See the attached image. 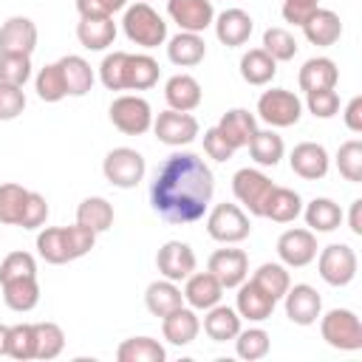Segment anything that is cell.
<instances>
[{"label": "cell", "instance_id": "1", "mask_svg": "<svg viewBox=\"0 0 362 362\" xmlns=\"http://www.w3.org/2000/svg\"><path fill=\"white\" fill-rule=\"evenodd\" d=\"M215 192V175L198 153H173L150 184V206L167 223H195L206 215Z\"/></svg>", "mask_w": 362, "mask_h": 362}, {"label": "cell", "instance_id": "2", "mask_svg": "<svg viewBox=\"0 0 362 362\" xmlns=\"http://www.w3.org/2000/svg\"><path fill=\"white\" fill-rule=\"evenodd\" d=\"M96 243V232L74 223V226H45L37 235V252L45 263L62 266L85 257Z\"/></svg>", "mask_w": 362, "mask_h": 362}, {"label": "cell", "instance_id": "3", "mask_svg": "<svg viewBox=\"0 0 362 362\" xmlns=\"http://www.w3.org/2000/svg\"><path fill=\"white\" fill-rule=\"evenodd\" d=\"M122 28H124V37L139 48H158L161 42H167L164 17L150 3H141V0H136L133 6H124Z\"/></svg>", "mask_w": 362, "mask_h": 362}, {"label": "cell", "instance_id": "4", "mask_svg": "<svg viewBox=\"0 0 362 362\" xmlns=\"http://www.w3.org/2000/svg\"><path fill=\"white\" fill-rule=\"evenodd\" d=\"M320 334L337 351H359L362 348V322L351 308H331L320 314Z\"/></svg>", "mask_w": 362, "mask_h": 362}, {"label": "cell", "instance_id": "5", "mask_svg": "<svg viewBox=\"0 0 362 362\" xmlns=\"http://www.w3.org/2000/svg\"><path fill=\"white\" fill-rule=\"evenodd\" d=\"M110 122L119 133L124 136H141L153 127V107L144 96L136 93H122L110 102Z\"/></svg>", "mask_w": 362, "mask_h": 362}, {"label": "cell", "instance_id": "6", "mask_svg": "<svg viewBox=\"0 0 362 362\" xmlns=\"http://www.w3.org/2000/svg\"><path fill=\"white\" fill-rule=\"evenodd\" d=\"M206 232H209L212 240L232 246V243H240V240L249 238L252 223H249V215H246L243 206H238V204H218L206 215Z\"/></svg>", "mask_w": 362, "mask_h": 362}, {"label": "cell", "instance_id": "7", "mask_svg": "<svg viewBox=\"0 0 362 362\" xmlns=\"http://www.w3.org/2000/svg\"><path fill=\"white\" fill-rule=\"evenodd\" d=\"M102 173H105V178L113 187L133 189L144 178L147 164H144V156L139 150H133V147H113L105 156V161H102Z\"/></svg>", "mask_w": 362, "mask_h": 362}, {"label": "cell", "instance_id": "8", "mask_svg": "<svg viewBox=\"0 0 362 362\" xmlns=\"http://www.w3.org/2000/svg\"><path fill=\"white\" fill-rule=\"evenodd\" d=\"M257 116L269 127H291L303 116V102H300L297 93L286 90V88H272V90H263L260 93V99H257Z\"/></svg>", "mask_w": 362, "mask_h": 362}, {"label": "cell", "instance_id": "9", "mask_svg": "<svg viewBox=\"0 0 362 362\" xmlns=\"http://www.w3.org/2000/svg\"><path fill=\"white\" fill-rule=\"evenodd\" d=\"M272 189H274V181L266 173H260V170L243 167V170H238L232 175V192H235V198L255 218H263V206H266Z\"/></svg>", "mask_w": 362, "mask_h": 362}, {"label": "cell", "instance_id": "10", "mask_svg": "<svg viewBox=\"0 0 362 362\" xmlns=\"http://www.w3.org/2000/svg\"><path fill=\"white\" fill-rule=\"evenodd\" d=\"M314 260H317L320 277L328 286H337V288L339 286H348L356 277V269H359L356 252L348 243H328L325 249H320V255Z\"/></svg>", "mask_w": 362, "mask_h": 362}, {"label": "cell", "instance_id": "11", "mask_svg": "<svg viewBox=\"0 0 362 362\" xmlns=\"http://www.w3.org/2000/svg\"><path fill=\"white\" fill-rule=\"evenodd\" d=\"M198 130H201V127H198V119H195L192 113H184V110L167 107V110H161V113L153 119V133H156V139H158L161 144H167V147H184V144L195 141Z\"/></svg>", "mask_w": 362, "mask_h": 362}, {"label": "cell", "instance_id": "12", "mask_svg": "<svg viewBox=\"0 0 362 362\" xmlns=\"http://www.w3.org/2000/svg\"><path fill=\"white\" fill-rule=\"evenodd\" d=\"M277 257L288 269H303L317 257V235L311 229H286L277 238Z\"/></svg>", "mask_w": 362, "mask_h": 362}, {"label": "cell", "instance_id": "13", "mask_svg": "<svg viewBox=\"0 0 362 362\" xmlns=\"http://www.w3.org/2000/svg\"><path fill=\"white\" fill-rule=\"evenodd\" d=\"M283 305H286V317L294 322V325H314L322 314V297L314 286L308 283H297V286H288V291L283 294Z\"/></svg>", "mask_w": 362, "mask_h": 362}, {"label": "cell", "instance_id": "14", "mask_svg": "<svg viewBox=\"0 0 362 362\" xmlns=\"http://www.w3.org/2000/svg\"><path fill=\"white\" fill-rule=\"evenodd\" d=\"M156 266H158V274L161 277H167L173 283H181V280H187L195 272L198 260H195V252H192L189 243H184V240H167L158 249V255H156Z\"/></svg>", "mask_w": 362, "mask_h": 362}, {"label": "cell", "instance_id": "15", "mask_svg": "<svg viewBox=\"0 0 362 362\" xmlns=\"http://www.w3.org/2000/svg\"><path fill=\"white\" fill-rule=\"evenodd\" d=\"M206 272L215 274L223 288H238L249 277V257L243 249H218L209 255Z\"/></svg>", "mask_w": 362, "mask_h": 362}, {"label": "cell", "instance_id": "16", "mask_svg": "<svg viewBox=\"0 0 362 362\" xmlns=\"http://www.w3.org/2000/svg\"><path fill=\"white\" fill-rule=\"evenodd\" d=\"M167 14L181 31H192V34L206 31L215 20L212 0H167Z\"/></svg>", "mask_w": 362, "mask_h": 362}, {"label": "cell", "instance_id": "17", "mask_svg": "<svg viewBox=\"0 0 362 362\" xmlns=\"http://www.w3.org/2000/svg\"><path fill=\"white\" fill-rule=\"evenodd\" d=\"M288 164H291V173L305 178V181H320L328 175V167H331V158H328V150L317 141H300L294 144L291 156H288Z\"/></svg>", "mask_w": 362, "mask_h": 362}, {"label": "cell", "instance_id": "18", "mask_svg": "<svg viewBox=\"0 0 362 362\" xmlns=\"http://www.w3.org/2000/svg\"><path fill=\"white\" fill-rule=\"evenodd\" d=\"M37 25L34 20L23 17V14H14L8 17L3 25H0V51L3 54H34L37 48Z\"/></svg>", "mask_w": 362, "mask_h": 362}, {"label": "cell", "instance_id": "19", "mask_svg": "<svg viewBox=\"0 0 362 362\" xmlns=\"http://www.w3.org/2000/svg\"><path fill=\"white\" fill-rule=\"evenodd\" d=\"M277 300L272 294H266L255 280H243L238 286V297H235V311L240 314V320L249 322H263L272 317Z\"/></svg>", "mask_w": 362, "mask_h": 362}, {"label": "cell", "instance_id": "20", "mask_svg": "<svg viewBox=\"0 0 362 362\" xmlns=\"http://www.w3.org/2000/svg\"><path fill=\"white\" fill-rule=\"evenodd\" d=\"M212 25H215V37H218L223 45H229V48L246 45L249 37H252V31H255V20H252L243 8H223V11L212 20Z\"/></svg>", "mask_w": 362, "mask_h": 362}, {"label": "cell", "instance_id": "21", "mask_svg": "<svg viewBox=\"0 0 362 362\" xmlns=\"http://www.w3.org/2000/svg\"><path fill=\"white\" fill-rule=\"evenodd\" d=\"M181 294H184V303H187L189 308L206 311V308H212V305L221 303L223 286H221L218 277L209 274V272H192V274L184 280V291H181Z\"/></svg>", "mask_w": 362, "mask_h": 362}, {"label": "cell", "instance_id": "22", "mask_svg": "<svg viewBox=\"0 0 362 362\" xmlns=\"http://www.w3.org/2000/svg\"><path fill=\"white\" fill-rule=\"evenodd\" d=\"M158 62L150 54H127L122 68V88L124 90H150L158 82Z\"/></svg>", "mask_w": 362, "mask_h": 362}, {"label": "cell", "instance_id": "23", "mask_svg": "<svg viewBox=\"0 0 362 362\" xmlns=\"http://www.w3.org/2000/svg\"><path fill=\"white\" fill-rule=\"evenodd\" d=\"M215 127L223 133V139L229 141L232 150H240V147H249L252 136L257 133V119L246 107H232L221 116V122Z\"/></svg>", "mask_w": 362, "mask_h": 362}, {"label": "cell", "instance_id": "24", "mask_svg": "<svg viewBox=\"0 0 362 362\" xmlns=\"http://www.w3.org/2000/svg\"><path fill=\"white\" fill-rule=\"evenodd\" d=\"M198 331H201V320H198L195 308H184L181 305V308H175V311L161 317V334H164V339L170 345H178V348L189 345L198 337Z\"/></svg>", "mask_w": 362, "mask_h": 362}, {"label": "cell", "instance_id": "25", "mask_svg": "<svg viewBox=\"0 0 362 362\" xmlns=\"http://www.w3.org/2000/svg\"><path fill=\"white\" fill-rule=\"evenodd\" d=\"M300 28H303L305 40L311 45H320V48H328L342 37V20L331 8H314V14Z\"/></svg>", "mask_w": 362, "mask_h": 362}, {"label": "cell", "instance_id": "26", "mask_svg": "<svg viewBox=\"0 0 362 362\" xmlns=\"http://www.w3.org/2000/svg\"><path fill=\"white\" fill-rule=\"evenodd\" d=\"M164 99L173 110H184V113H192L201 99H204V90H201V82L189 74H175L167 79L164 85Z\"/></svg>", "mask_w": 362, "mask_h": 362}, {"label": "cell", "instance_id": "27", "mask_svg": "<svg viewBox=\"0 0 362 362\" xmlns=\"http://www.w3.org/2000/svg\"><path fill=\"white\" fill-rule=\"evenodd\" d=\"M3 286V300L11 311H31L37 308L40 303V283H37V274H23V277H8V280H0Z\"/></svg>", "mask_w": 362, "mask_h": 362}, {"label": "cell", "instance_id": "28", "mask_svg": "<svg viewBox=\"0 0 362 362\" xmlns=\"http://www.w3.org/2000/svg\"><path fill=\"white\" fill-rule=\"evenodd\" d=\"M76 40L88 51H105L116 40V23L113 17H79L76 23Z\"/></svg>", "mask_w": 362, "mask_h": 362}, {"label": "cell", "instance_id": "29", "mask_svg": "<svg viewBox=\"0 0 362 362\" xmlns=\"http://www.w3.org/2000/svg\"><path fill=\"white\" fill-rule=\"evenodd\" d=\"M337 79H339V71H337V62L328 59V57H311L303 62L300 74H297V82H300V90L311 93V90H325V88H337Z\"/></svg>", "mask_w": 362, "mask_h": 362}, {"label": "cell", "instance_id": "30", "mask_svg": "<svg viewBox=\"0 0 362 362\" xmlns=\"http://www.w3.org/2000/svg\"><path fill=\"white\" fill-rule=\"evenodd\" d=\"M167 57L173 65L178 68H192L198 62H204L206 57V42L201 34H192V31H178L175 37L167 40Z\"/></svg>", "mask_w": 362, "mask_h": 362}, {"label": "cell", "instance_id": "31", "mask_svg": "<svg viewBox=\"0 0 362 362\" xmlns=\"http://www.w3.org/2000/svg\"><path fill=\"white\" fill-rule=\"evenodd\" d=\"M144 305H147V311L153 317H164V314H170V311L184 305V294H181L178 283L161 277V280H153L144 288Z\"/></svg>", "mask_w": 362, "mask_h": 362}, {"label": "cell", "instance_id": "32", "mask_svg": "<svg viewBox=\"0 0 362 362\" xmlns=\"http://www.w3.org/2000/svg\"><path fill=\"white\" fill-rule=\"evenodd\" d=\"M59 62V71H62V79H65V90H68V96H85L90 88H93V68H90V62L85 59V57H79V54H68V57H62V59H57Z\"/></svg>", "mask_w": 362, "mask_h": 362}, {"label": "cell", "instance_id": "33", "mask_svg": "<svg viewBox=\"0 0 362 362\" xmlns=\"http://www.w3.org/2000/svg\"><path fill=\"white\" fill-rule=\"evenodd\" d=\"M300 212H303V198H300V192L274 184V189H272V195H269V201H266V206H263V218H269V221H274V223H291V221L300 218Z\"/></svg>", "mask_w": 362, "mask_h": 362}, {"label": "cell", "instance_id": "34", "mask_svg": "<svg viewBox=\"0 0 362 362\" xmlns=\"http://www.w3.org/2000/svg\"><path fill=\"white\" fill-rule=\"evenodd\" d=\"M240 331V314L229 305H212L206 308V317H204V334L212 339V342H226V339H235Z\"/></svg>", "mask_w": 362, "mask_h": 362}, {"label": "cell", "instance_id": "35", "mask_svg": "<svg viewBox=\"0 0 362 362\" xmlns=\"http://www.w3.org/2000/svg\"><path fill=\"white\" fill-rule=\"evenodd\" d=\"M300 215L305 218V226L311 232H334L342 223V209L331 198H314V201H308Z\"/></svg>", "mask_w": 362, "mask_h": 362}, {"label": "cell", "instance_id": "36", "mask_svg": "<svg viewBox=\"0 0 362 362\" xmlns=\"http://www.w3.org/2000/svg\"><path fill=\"white\" fill-rule=\"evenodd\" d=\"M76 223L90 232H107L113 226V204L102 195H90L76 206Z\"/></svg>", "mask_w": 362, "mask_h": 362}, {"label": "cell", "instance_id": "37", "mask_svg": "<svg viewBox=\"0 0 362 362\" xmlns=\"http://www.w3.org/2000/svg\"><path fill=\"white\" fill-rule=\"evenodd\" d=\"M240 76L243 82L260 88V85H269L277 74V62L263 51V48H249L243 57H240Z\"/></svg>", "mask_w": 362, "mask_h": 362}, {"label": "cell", "instance_id": "38", "mask_svg": "<svg viewBox=\"0 0 362 362\" xmlns=\"http://www.w3.org/2000/svg\"><path fill=\"white\" fill-rule=\"evenodd\" d=\"M116 359L119 362H164L167 351L153 337H130L116 348Z\"/></svg>", "mask_w": 362, "mask_h": 362}, {"label": "cell", "instance_id": "39", "mask_svg": "<svg viewBox=\"0 0 362 362\" xmlns=\"http://www.w3.org/2000/svg\"><path fill=\"white\" fill-rule=\"evenodd\" d=\"M286 153L283 136H277L274 130H257L249 141V156L260 164V167H277L280 158Z\"/></svg>", "mask_w": 362, "mask_h": 362}, {"label": "cell", "instance_id": "40", "mask_svg": "<svg viewBox=\"0 0 362 362\" xmlns=\"http://www.w3.org/2000/svg\"><path fill=\"white\" fill-rule=\"evenodd\" d=\"M252 280H255L266 294H272L274 300H283V294H286L288 286H291L288 266H283V263H263V266H257V272L252 274Z\"/></svg>", "mask_w": 362, "mask_h": 362}, {"label": "cell", "instance_id": "41", "mask_svg": "<svg viewBox=\"0 0 362 362\" xmlns=\"http://www.w3.org/2000/svg\"><path fill=\"white\" fill-rule=\"evenodd\" d=\"M34 339H37V356L34 359H57L65 351V331L57 322H34Z\"/></svg>", "mask_w": 362, "mask_h": 362}, {"label": "cell", "instance_id": "42", "mask_svg": "<svg viewBox=\"0 0 362 362\" xmlns=\"http://www.w3.org/2000/svg\"><path fill=\"white\" fill-rule=\"evenodd\" d=\"M28 192L25 187L8 181V184H0V223L6 226H17L20 223V215H23V206L28 201Z\"/></svg>", "mask_w": 362, "mask_h": 362}, {"label": "cell", "instance_id": "43", "mask_svg": "<svg viewBox=\"0 0 362 362\" xmlns=\"http://www.w3.org/2000/svg\"><path fill=\"white\" fill-rule=\"evenodd\" d=\"M34 90H37V96L42 102H62L68 96L59 62H48L45 68H40V74L34 76Z\"/></svg>", "mask_w": 362, "mask_h": 362}, {"label": "cell", "instance_id": "44", "mask_svg": "<svg viewBox=\"0 0 362 362\" xmlns=\"http://www.w3.org/2000/svg\"><path fill=\"white\" fill-rule=\"evenodd\" d=\"M272 348V337L263 331V328H240L238 337H235V354L246 362H255V359H263Z\"/></svg>", "mask_w": 362, "mask_h": 362}, {"label": "cell", "instance_id": "45", "mask_svg": "<svg viewBox=\"0 0 362 362\" xmlns=\"http://www.w3.org/2000/svg\"><path fill=\"white\" fill-rule=\"evenodd\" d=\"M263 51H266L274 62H288V59H294V54H297V40H294V34H291L288 28L274 25V28H266V31H263Z\"/></svg>", "mask_w": 362, "mask_h": 362}, {"label": "cell", "instance_id": "46", "mask_svg": "<svg viewBox=\"0 0 362 362\" xmlns=\"http://www.w3.org/2000/svg\"><path fill=\"white\" fill-rule=\"evenodd\" d=\"M6 356L20 359V362L37 356L34 322H17V325H8V351H6Z\"/></svg>", "mask_w": 362, "mask_h": 362}, {"label": "cell", "instance_id": "47", "mask_svg": "<svg viewBox=\"0 0 362 362\" xmlns=\"http://www.w3.org/2000/svg\"><path fill=\"white\" fill-rule=\"evenodd\" d=\"M337 170L351 184L362 181V141L359 139H348V141L339 144V150H337Z\"/></svg>", "mask_w": 362, "mask_h": 362}, {"label": "cell", "instance_id": "48", "mask_svg": "<svg viewBox=\"0 0 362 362\" xmlns=\"http://www.w3.org/2000/svg\"><path fill=\"white\" fill-rule=\"evenodd\" d=\"M31 79V57L28 54H3L0 51V82L25 85Z\"/></svg>", "mask_w": 362, "mask_h": 362}, {"label": "cell", "instance_id": "49", "mask_svg": "<svg viewBox=\"0 0 362 362\" xmlns=\"http://www.w3.org/2000/svg\"><path fill=\"white\" fill-rule=\"evenodd\" d=\"M305 107L317 116V119H334L339 113V93L334 88L325 90H311L305 93Z\"/></svg>", "mask_w": 362, "mask_h": 362}, {"label": "cell", "instance_id": "50", "mask_svg": "<svg viewBox=\"0 0 362 362\" xmlns=\"http://www.w3.org/2000/svg\"><path fill=\"white\" fill-rule=\"evenodd\" d=\"M48 221V201L40 195V192H28V201L23 206V215H20V229H42Z\"/></svg>", "mask_w": 362, "mask_h": 362}, {"label": "cell", "instance_id": "51", "mask_svg": "<svg viewBox=\"0 0 362 362\" xmlns=\"http://www.w3.org/2000/svg\"><path fill=\"white\" fill-rule=\"evenodd\" d=\"M23 274H37V260L31 252H8L0 263V280L8 277H23Z\"/></svg>", "mask_w": 362, "mask_h": 362}, {"label": "cell", "instance_id": "52", "mask_svg": "<svg viewBox=\"0 0 362 362\" xmlns=\"http://www.w3.org/2000/svg\"><path fill=\"white\" fill-rule=\"evenodd\" d=\"M25 110V93L20 85L0 82V122H11Z\"/></svg>", "mask_w": 362, "mask_h": 362}, {"label": "cell", "instance_id": "53", "mask_svg": "<svg viewBox=\"0 0 362 362\" xmlns=\"http://www.w3.org/2000/svg\"><path fill=\"white\" fill-rule=\"evenodd\" d=\"M204 153L212 158V161H229L235 156V150L229 147V141L223 139V133L218 127H206L204 130Z\"/></svg>", "mask_w": 362, "mask_h": 362}, {"label": "cell", "instance_id": "54", "mask_svg": "<svg viewBox=\"0 0 362 362\" xmlns=\"http://www.w3.org/2000/svg\"><path fill=\"white\" fill-rule=\"evenodd\" d=\"M124 6L127 0H76L79 17H113Z\"/></svg>", "mask_w": 362, "mask_h": 362}, {"label": "cell", "instance_id": "55", "mask_svg": "<svg viewBox=\"0 0 362 362\" xmlns=\"http://www.w3.org/2000/svg\"><path fill=\"white\" fill-rule=\"evenodd\" d=\"M314 8H320V0H283L280 14H283L286 23H291V25H303V23L314 14Z\"/></svg>", "mask_w": 362, "mask_h": 362}, {"label": "cell", "instance_id": "56", "mask_svg": "<svg viewBox=\"0 0 362 362\" xmlns=\"http://www.w3.org/2000/svg\"><path fill=\"white\" fill-rule=\"evenodd\" d=\"M342 119H345V127H348L351 133H362V96H354V99L345 105Z\"/></svg>", "mask_w": 362, "mask_h": 362}, {"label": "cell", "instance_id": "57", "mask_svg": "<svg viewBox=\"0 0 362 362\" xmlns=\"http://www.w3.org/2000/svg\"><path fill=\"white\" fill-rule=\"evenodd\" d=\"M348 229L359 238L362 235V198L351 201V212H348Z\"/></svg>", "mask_w": 362, "mask_h": 362}, {"label": "cell", "instance_id": "58", "mask_svg": "<svg viewBox=\"0 0 362 362\" xmlns=\"http://www.w3.org/2000/svg\"><path fill=\"white\" fill-rule=\"evenodd\" d=\"M6 351H8V325L0 322V356H6Z\"/></svg>", "mask_w": 362, "mask_h": 362}, {"label": "cell", "instance_id": "59", "mask_svg": "<svg viewBox=\"0 0 362 362\" xmlns=\"http://www.w3.org/2000/svg\"><path fill=\"white\" fill-rule=\"evenodd\" d=\"M141 3H150V0H141Z\"/></svg>", "mask_w": 362, "mask_h": 362}]
</instances>
